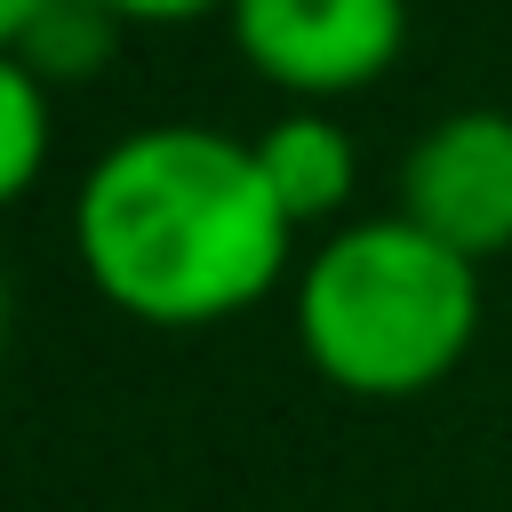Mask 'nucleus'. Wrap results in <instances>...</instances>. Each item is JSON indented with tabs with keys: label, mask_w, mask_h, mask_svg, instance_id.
I'll use <instances>...</instances> for the list:
<instances>
[{
	"label": "nucleus",
	"mask_w": 512,
	"mask_h": 512,
	"mask_svg": "<svg viewBox=\"0 0 512 512\" xmlns=\"http://www.w3.org/2000/svg\"><path fill=\"white\" fill-rule=\"evenodd\" d=\"M112 40H120V16L112 8H96V0H56L16 48H0V56H24L48 88H64V80H80V72H96L104 56H112Z\"/></svg>",
	"instance_id": "obj_7"
},
{
	"label": "nucleus",
	"mask_w": 512,
	"mask_h": 512,
	"mask_svg": "<svg viewBox=\"0 0 512 512\" xmlns=\"http://www.w3.org/2000/svg\"><path fill=\"white\" fill-rule=\"evenodd\" d=\"M72 248L112 312L152 328H208L288 280L296 224L272 200L256 144L168 120L120 136L80 176Z\"/></svg>",
	"instance_id": "obj_1"
},
{
	"label": "nucleus",
	"mask_w": 512,
	"mask_h": 512,
	"mask_svg": "<svg viewBox=\"0 0 512 512\" xmlns=\"http://www.w3.org/2000/svg\"><path fill=\"white\" fill-rule=\"evenodd\" d=\"M48 136H56V88L24 56H0V200H32Z\"/></svg>",
	"instance_id": "obj_6"
},
{
	"label": "nucleus",
	"mask_w": 512,
	"mask_h": 512,
	"mask_svg": "<svg viewBox=\"0 0 512 512\" xmlns=\"http://www.w3.org/2000/svg\"><path fill=\"white\" fill-rule=\"evenodd\" d=\"M256 168L272 184V200L288 208V224H328L352 200L360 152L344 136V120H328L320 104H288L264 136H256Z\"/></svg>",
	"instance_id": "obj_5"
},
{
	"label": "nucleus",
	"mask_w": 512,
	"mask_h": 512,
	"mask_svg": "<svg viewBox=\"0 0 512 512\" xmlns=\"http://www.w3.org/2000/svg\"><path fill=\"white\" fill-rule=\"evenodd\" d=\"M48 8H56V0H0V48H16V40L48 16Z\"/></svg>",
	"instance_id": "obj_9"
},
{
	"label": "nucleus",
	"mask_w": 512,
	"mask_h": 512,
	"mask_svg": "<svg viewBox=\"0 0 512 512\" xmlns=\"http://www.w3.org/2000/svg\"><path fill=\"white\" fill-rule=\"evenodd\" d=\"M96 8H112L120 24H192V16L232 8V0H96Z\"/></svg>",
	"instance_id": "obj_8"
},
{
	"label": "nucleus",
	"mask_w": 512,
	"mask_h": 512,
	"mask_svg": "<svg viewBox=\"0 0 512 512\" xmlns=\"http://www.w3.org/2000/svg\"><path fill=\"white\" fill-rule=\"evenodd\" d=\"M232 48L296 104L384 80L408 48V0H232Z\"/></svg>",
	"instance_id": "obj_3"
},
{
	"label": "nucleus",
	"mask_w": 512,
	"mask_h": 512,
	"mask_svg": "<svg viewBox=\"0 0 512 512\" xmlns=\"http://www.w3.org/2000/svg\"><path fill=\"white\" fill-rule=\"evenodd\" d=\"M400 216L472 264L504 256L512 248V112L464 104L432 120L400 160Z\"/></svg>",
	"instance_id": "obj_4"
},
{
	"label": "nucleus",
	"mask_w": 512,
	"mask_h": 512,
	"mask_svg": "<svg viewBox=\"0 0 512 512\" xmlns=\"http://www.w3.org/2000/svg\"><path fill=\"white\" fill-rule=\"evenodd\" d=\"M480 336V264L408 216L336 224L296 272L304 360L360 400H408L440 384Z\"/></svg>",
	"instance_id": "obj_2"
}]
</instances>
